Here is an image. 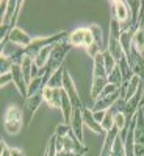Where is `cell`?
Wrapping results in <instances>:
<instances>
[{
  "label": "cell",
  "instance_id": "6da1fadb",
  "mask_svg": "<svg viewBox=\"0 0 144 156\" xmlns=\"http://www.w3.org/2000/svg\"><path fill=\"white\" fill-rule=\"evenodd\" d=\"M24 111L19 109L17 106H9L5 111V117H3V128L8 134H17L22 126H24Z\"/></svg>",
  "mask_w": 144,
  "mask_h": 156
},
{
  "label": "cell",
  "instance_id": "7a4b0ae2",
  "mask_svg": "<svg viewBox=\"0 0 144 156\" xmlns=\"http://www.w3.org/2000/svg\"><path fill=\"white\" fill-rule=\"evenodd\" d=\"M74 47L68 42V39H64L61 42H57L54 45V50H52V55H50V59H49V66L52 67V70H58L61 66H64V59L69 55V51L72 50Z\"/></svg>",
  "mask_w": 144,
  "mask_h": 156
},
{
  "label": "cell",
  "instance_id": "3957f363",
  "mask_svg": "<svg viewBox=\"0 0 144 156\" xmlns=\"http://www.w3.org/2000/svg\"><path fill=\"white\" fill-rule=\"evenodd\" d=\"M44 101V97H42V90L41 92H38L31 97H28L25 100V106H24V122L25 123H30L33 115L36 114L38 108L41 106V103Z\"/></svg>",
  "mask_w": 144,
  "mask_h": 156
},
{
  "label": "cell",
  "instance_id": "277c9868",
  "mask_svg": "<svg viewBox=\"0 0 144 156\" xmlns=\"http://www.w3.org/2000/svg\"><path fill=\"white\" fill-rule=\"evenodd\" d=\"M111 5V17H114L119 23H125L127 20H132V11L127 6V2L122 0H113Z\"/></svg>",
  "mask_w": 144,
  "mask_h": 156
},
{
  "label": "cell",
  "instance_id": "5b68a950",
  "mask_svg": "<svg viewBox=\"0 0 144 156\" xmlns=\"http://www.w3.org/2000/svg\"><path fill=\"white\" fill-rule=\"evenodd\" d=\"M11 75H13V83L16 84V89L19 90V94L27 100L28 98V83L25 80V76L22 73V69H20V64L19 62H14L11 67Z\"/></svg>",
  "mask_w": 144,
  "mask_h": 156
},
{
  "label": "cell",
  "instance_id": "8992f818",
  "mask_svg": "<svg viewBox=\"0 0 144 156\" xmlns=\"http://www.w3.org/2000/svg\"><path fill=\"white\" fill-rule=\"evenodd\" d=\"M127 59H128L130 67H132L133 75L139 76L141 81H144V55L139 53V51H136V50L132 47V50H130Z\"/></svg>",
  "mask_w": 144,
  "mask_h": 156
},
{
  "label": "cell",
  "instance_id": "52a82bcc",
  "mask_svg": "<svg viewBox=\"0 0 144 156\" xmlns=\"http://www.w3.org/2000/svg\"><path fill=\"white\" fill-rule=\"evenodd\" d=\"M133 48L139 53H144V9H141L138 23L135 25V31H133Z\"/></svg>",
  "mask_w": 144,
  "mask_h": 156
},
{
  "label": "cell",
  "instance_id": "ba28073f",
  "mask_svg": "<svg viewBox=\"0 0 144 156\" xmlns=\"http://www.w3.org/2000/svg\"><path fill=\"white\" fill-rule=\"evenodd\" d=\"M119 98H121V89L117 90V92L108 95V97H99V98L94 101V105H93V108H91V111H93V112H96V111H107V109H110Z\"/></svg>",
  "mask_w": 144,
  "mask_h": 156
},
{
  "label": "cell",
  "instance_id": "9c48e42d",
  "mask_svg": "<svg viewBox=\"0 0 144 156\" xmlns=\"http://www.w3.org/2000/svg\"><path fill=\"white\" fill-rule=\"evenodd\" d=\"M8 41H11L13 44H16V45H19V47L24 48V47H28V45L31 44L33 39L30 37L28 33H25L22 28L16 27V28H13V30L9 31V34H8Z\"/></svg>",
  "mask_w": 144,
  "mask_h": 156
},
{
  "label": "cell",
  "instance_id": "30bf717a",
  "mask_svg": "<svg viewBox=\"0 0 144 156\" xmlns=\"http://www.w3.org/2000/svg\"><path fill=\"white\" fill-rule=\"evenodd\" d=\"M61 92H63V89H52V87L46 86L42 89L44 101L47 103L49 106H52V108L61 109Z\"/></svg>",
  "mask_w": 144,
  "mask_h": 156
},
{
  "label": "cell",
  "instance_id": "8fae6325",
  "mask_svg": "<svg viewBox=\"0 0 144 156\" xmlns=\"http://www.w3.org/2000/svg\"><path fill=\"white\" fill-rule=\"evenodd\" d=\"M83 123H85V126H88L91 131L96 133V134H102V136H105V134H107V133H105V129L102 128V125L94 119L93 111L88 109V108H83Z\"/></svg>",
  "mask_w": 144,
  "mask_h": 156
},
{
  "label": "cell",
  "instance_id": "7c38bea8",
  "mask_svg": "<svg viewBox=\"0 0 144 156\" xmlns=\"http://www.w3.org/2000/svg\"><path fill=\"white\" fill-rule=\"evenodd\" d=\"M135 144L136 145H144V109L139 108V111L135 115Z\"/></svg>",
  "mask_w": 144,
  "mask_h": 156
},
{
  "label": "cell",
  "instance_id": "4fadbf2b",
  "mask_svg": "<svg viewBox=\"0 0 144 156\" xmlns=\"http://www.w3.org/2000/svg\"><path fill=\"white\" fill-rule=\"evenodd\" d=\"M117 136H119V129H117L116 126H113L110 131H107L105 140H103V147H102L99 156H111V151H113V147H114V140H116Z\"/></svg>",
  "mask_w": 144,
  "mask_h": 156
},
{
  "label": "cell",
  "instance_id": "5bb4252c",
  "mask_svg": "<svg viewBox=\"0 0 144 156\" xmlns=\"http://www.w3.org/2000/svg\"><path fill=\"white\" fill-rule=\"evenodd\" d=\"M54 45L44 47L42 50H39L38 53L33 56V62H35V66L38 69H44L47 64H49V59H50V55H52V50H54Z\"/></svg>",
  "mask_w": 144,
  "mask_h": 156
},
{
  "label": "cell",
  "instance_id": "9a60e30c",
  "mask_svg": "<svg viewBox=\"0 0 144 156\" xmlns=\"http://www.w3.org/2000/svg\"><path fill=\"white\" fill-rule=\"evenodd\" d=\"M64 72H66V67L64 66H61L58 70H55L52 73L47 86L52 87V89H63L64 87Z\"/></svg>",
  "mask_w": 144,
  "mask_h": 156
},
{
  "label": "cell",
  "instance_id": "2e32d148",
  "mask_svg": "<svg viewBox=\"0 0 144 156\" xmlns=\"http://www.w3.org/2000/svg\"><path fill=\"white\" fill-rule=\"evenodd\" d=\"M107 84H108V76H105V78H93V83H91V98L96 101L100 97L102 90L105 89Z\"/></svg>",
  "mask_w": 144,
  "mask_h": 156
},
{
  "label": "cell",
  "instance_id": "e0dca14e",
  "mask_svg": "<svg viewBox=\"0 0 144 156\" xmlns=\"http://www.w3.org/2000/svg\"><path fill=\"white\" fill-rule=\"evenodd\" d=\"M107 70H105V62H103V51L99 53L94 61H93V78H105Z\"/></svg>",
  "mask_w": 144,
  "mask_h": 156
},
{
  "label": "cell",
  "instance_id": "ac0fdd59",
  "mask_svg": "<svg viewBox=\"0 0 144 156\" xmlns=\"http://www.w3.org/2000/svg\"><path fill=\"white\" fill-rule=\"evenodd\" d=\"M85 33H86V28H75L74 31L69 33V36H68V42H69L72 47H83V42H85Z\"/></svg>",
  "mask_w": 144,
  "mask_h": 156
},
{
  "label": "cell",
  "instance_id": "d6986e66",
  "mask_svg": "<svg viewBox=\"0 0 144 156\" xmlns=\"http://www.w3.org/2000/svg\"><path fill=\"white\" fill-rule=\"evenodd\" d=\"M20 69H22V73L25 76L27 83L30 84L31 83V69H33V56H25L20 62Z\"/></svg>",
  "mask_w": 144,
  "mask_h": 156
},
{
  "label": "cell",
  "instance_id": "ffe728a7",
  "mask_svg": "<svg viewBox=\"0 0 144 156\" xmlns=\"http://www.w3.org/2000/svg\"><path fill=\"white\" fill-rule=\"evenodd\" d=\"M127 6L130 8V11H132V25H136L138 23V17H139V12L142 9V2H141V0H128Z\"/></svg>",
  "mask_w": 144,
  "mask_h": 156
},
{
  "label": "cell",
  "instance_id": "44dd1931",
  "mask_svg": "<svg viewBox=\"0 0 144 156\" xmlns=\"http://www.w3.org/2000/svg\"><path fill=\"white\" fill-rule=\"evenodd\" d=\"M108 83L117 86L119 89L124 86V76H122V72H121V69L117 67V66L113 69V72L108 73Z\"/></svg>",
  "mask_w": 144,
  "mask_h": 156
},
{
  "label": "cell",
  "instance_id": "7402d4cb",
  "mask_svg": "<svg viewBox=\"0 0 144 156\" xmlns=\"http://www.w3.org/2000/svg\"><path fill=\"white\" fill-rule=\"evenodd\" d=\"M103 62H105V70H107V75L110 73V72H113V69L117 66L116 64V59L113 58V55L110 53V51L105 48L103 50Z\"/></svg>",
  "mask_w": 144,
  "mask_h": 156
},
{
  "label": "cell",
  "instance_id": "603a6c76",
  "mask_svg": "<svg viewBox=\"0 0 144 156\" xmlns=\"http://www.w3.org/2000/svg\"><path fill=\"white\" fill-rule=\"evenodd\" d=\"M127 125H128V120H127V117H125L124 111L117 112V114H116V117H114V126H116L117 129H119V133L122 131V129H125V128H127Z\"/></svg>",
  "mask_w": 144,
  "mask_h": 156
},
{
  "label": "cell",
  "instance_id": "cb8c5ba5",
  "mask_svg": "<svg viewBox=\"0 0 144 156\" xmlns=\"http://www.w3.org/2000/svg\"><path fill=\"white\" fill-rule=\"evenodd\" d=\"M89 30H91V33H93V37H94V42L102 48L103 47V41H102V30H100V27L97 23H93L91 27H88Z\"/></svg>",
  "mask_w": 144,
  "mask_h": 156
},
{
  "label": "cell",
  "instance_id": "d4e9b609",
  "mask_svg": "<svg viewBox=\"0 0 144 156\" xmlns=\"http://www.w3.org/2000/svg\"><path fill=\"white\" fill-rule=\"evenodd\" d=\"M111 156H127L125 154V148H124V140L119 136H117L116 140H114V147H113Z\"/></svg>",
  "mask_w": 144,
  "mask_h": 156
},
{
  "label": "cell",
  "instance_id": "484cf974",
  "mask_svg": "<svg viewBox=\"0 0 144 156\" xmlns=\"http://www.w3.org/2000/svg\"><path fill=\"white\" fill-rule=\"evenodd\" d=\"M119 90V87L117 86H114V84H107L105 86V89L102 90V94H100V97H108V95H111V94H114V92H117Z\"/></svg>",
  "mask_w": 144,
  "mask_h": 156
},
{
  "label": "cell",
  "instance_id": "4316f807",
  "mask_svg": "<svg viewBox=\"0 0 144 156\" xmlns=\"http://www.w3.org/2000/svg\"><path fill=\"white\" fill-rule=\"evenodd\" d=\"M94 44V37H93V33H91L89 28H86V33H85V42H83V47L85 48H89L91 45Z\"/></svg>",
  "mask_w": 144,
  "mask_h": 156
},
{
  "label": "cell",
  "instance_id": "83f0119b",
  "mask_svg": "<svg viewBox=\"0 0 144 156\" xmlns=\"http://www.w3.org/2000/svg\"><path fill=\"white\" fill-rule=\"evenodd\" d=\"M13 81V75H11V72H8V73H2L0 75V86H6L8 83H11Z\"/></svg>",
  "mask_w": 144,
  "mask_h": 156
},
{
  "label": "cell",
  "instance_id": "f1b7e54d",
  "mask_svg": "<svg viewBox=\"0 0 144 156\" xmlns=\"http://www.w3.org/2000/svg\"><path fill=\"white\" fill-rule=\"evenodd\" d=\"M0 145H2V153H0V156H11V148L6 145V142L3 139L0 140Z\"/></svg>",
  "mask_w": 144,
  "mask_h": 156
},
{
  "label": "cell",
  "instance_id": "f546056e",
  "mask_svg": "<svg viewBox=\"0 0 144 156\" xmlns=\"http://www.w3.org/2000/svg\"><path fill=\"white\" fill-rule=\"evenodd\" d=\"M57 156H83L80 153H75V151H68V150H61L57 153Z\"/></svg>",
  "mask_w": 144,
  "mask_h": 156
},
{
  "label": "cell",
  "instance_id": "4dcf8cb0",
  "mask_svg": "<svg viewBox=\"0 0 144 156\" xmlns=\"http://www.w3.org/2000/svg\"><path fill=\"white\" fill-rule=\"evenodd\" d=\"M93 114H94V119H96L99 123H102L103 117H105V111H96V112H93Z\"/></svg>",
  "mask_w": 144,
  "mask_h": 156
},
{
  "label": "cell",
  "instance_id": "1f68e13d",
  "mask_svg": "<svg viewBox=\"0 0 144 156\" xmlns=\"http://www.w3.org/2000/svg\"><path fill=\"white\" fill-rule=\"evenodd\" d=\"M135 156H144V145L135 144Z\"/></svg>",
  "mask_w": 144,
  "mask_h": 156
},
{
  "label": "cell",
  "instance_id": "d6a6232c",
  "mask_svg": "<svg viewBox=\"0 0 144 156\" xmlns=\"http://www.w3.org/2000/svg\"><path fill=\"white\" fill-rule=\"evenodd\" d=\"M11 156H25V153L20 148H11Z\"/></svg>",
  "mask_w": 144,
  "mask_h": 156
},
{
  "label": "cell",
  "instance_id": "836d02e7",
  "mask_svg": "<svg viewBox=\"0 0 144 156\" xmlns=\"http://www.w3.org/2000/svg\"><path fill=\"white\" fill-rule=\"evenodd\" d=\"M142 86V97H141V103H139V108H144V81L141 83Z\"/></svg>",
  "mask_w": 144,
  "mask_h": 156
},
{
  "label": "cell",
  "instance_id": "e575fe53",
  "mask_svg": "<svg viewBox=\"0 0 144 156\" xmlns=\"http://www.w3.org/2000/svg\"><path fill=\"white\" fill-rule=\"evenodd\" d=\"M142 9H144V2H142Z\"/></svg>",
  "mask_w": 144,
  "mask_h": 156
}]
</instances>
